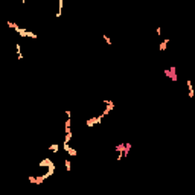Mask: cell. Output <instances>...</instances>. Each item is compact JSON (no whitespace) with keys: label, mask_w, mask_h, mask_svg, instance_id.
I'll return each instance as SVG.
<instances>
[{"label":"cell","mask_w":195,"mask_h":195,"mask_svg":"<svg viewBox=\"0 0 195 195\" xmlns=\"http://www.w3.org/2000/svg\"><path fill=\"white\" fill-rule=\"evenodd\" d=\"M102 102L105 104V108H104V111L101 113V116H102V117H105V116H108L110 111L114 108V102H113V101H108V99H104Z\"/></svg>","instance_id":"6da1fadb"},{"label":"cell","mask_w":195,"mask_h":195,"mask_svg":"<svg viewBox=\"0 0 195 195\" xmlns=\"http://www.w3.org/2000/svg\"><path fill=\"white\" fill-rule=\"evenodd\" d=\"M17 34L20 35V37H28V38H37V34H34V32H31V31H28V29H24V28H19L15 31Z\"/></svg>","instance_id":"7a4b0ae2"},{"label":"cell","mask_w":195,"mask_h":195,"mask_svg":"<svg viewBox=\"0 0 195 195\" xmlns=\"http://www.w3.org/2000/svg\"><path fill=\"white\" fill-rule=\"evenodd\" d=\"M165 75H166L168 78H171L174 82L178 79V76H177V73H175V66H172L171 69H166V70H165Z\"/></svg>","instance_id":"3957f363"},{"label":"cell","mask_w":195,"mask_h":195,"mask_svg":"<svg viewBox=\"0 0 195 195\" xmlns=\"http://www.w3.org/2000/svg\"><path fill=\"white\" fill-rule=\"evenodd\" d=\"M63 148H64V151H66L70 157H76V156H78V151H76L75 148H72L69 143H64V145H63Z\"/></svg>","instance_id":"277c9868"},{"label":"cell","mask_w":195,"mask_h":195,"mask_svg":"<svg viewBox=\"0 0 195 195\" xmlns=\"http://www.w3.org/2000/svg\"><path fill=\"white\" fill-rule=\"evenodd\" d=\"M38 166H40V168H46V166H47V168H54L55 165H54V162H52L50 158H43V160L38 163Z\"/></svg>","instance_id":"5b68a950"},{"label":"cell","mask_w":195,"mask_h":195,"mask_svg":"<svg viewBox=\"0 0 195 195\" xmlns=\"http://www.w3.org/2000/svg\"><path fill=\"white\" fill-rule=\"evenodd\" d=\"M28 180H29L31 183H35V184H41V183L44 181V178H43V175H38V177H34V175H29V177H28Z\"/></svg>","instance_id":"8992f818"},{"label":"cell","mask_w":195,"mask_h":195,"mask_svg":"<svg viewBox=\"0 0 195 195\" xmlns=\"http://www.w3.org/2000/svg\"><path fill=\"white\" fill-rule=\"evenodd\" d=\"M102 116L99 114V116H95V117H90V120L93 122V125H99V123H102Z\"/></svg>","instance_id":"52a82bcc"},{"label":"cell","mask_w":195,"mask_h":195,"mask_svg":"<svg viewBox=\"0 0 195 195\" xmlns=\"http://www.w3.org/2000/svg\"><path fill=\"white\" fill-rule=\"evenodd\" d=\"M169 41H171L169 38L163 40V41L160 43V46H158V50H160V52H165V50H166V46H168V43H169Z\"/></svg>","instance_id":"ba28073f"},{"label":"cell","mask_w":195,"mask_h":195,"mask_svg":"<svg viewBox=\"0 0 195 195\" xmlns=\"http://www.w3.org/2000/svg\"><path fill=\"white\" fill-rule=\"evenodd\" d=\"M15 52H17V58H19V59H23V58H24L23 54H21V46H20L19 43L15 44Z\"/></svg>","instance_id":"9c48e42d"},{"label":"cell","mask_w":195,"mask_h":195,"mask_svg":"<svg viewBox=\"0 0 195 195\" xmlns=\"http://www.w3.org/2000/svg\"><path fill=\"white\" fill-rule=\"evenodd\" d=\"M186 85H188V90H189V98H194V87H192L191 79H188V81H186Z\"/></svg>","instance_id":"30bf717a"},{"label":"cell","mask_w":195,"mask_h":195,"mask_svg":"<svg viewBox=\"0 0 195 195\" xmlns=\"http://www.w3.org/2000/svg\"><path fill=\"white\" fill-rule=\"evenodd\" d=\"M63 6H64V2H63V0H59V2H58V12H57V19H59V17H61V12H63Z\"/></svg>","instance_id":"8fae6325"},{"label":"cell","mask_w":195,"mask_h":195,"mask_svg":"<svg viewBox=\"0 0 195 195\" xmlns=\"http://www.w3.org/2000/svg\"><path fill=\"white\" fill-rule=\"evenodd\" d=\"M58 149H59V145L58 143H52L49 146V151H52V153H58Z\"/></svg>","instance_id":"7c38bea8"},{"label":"cell","mask_w":195,"mask_h":195,"mask_svg":"<svg viewBox=\"0 0 195 195\" xmlns=\"http://www.w3.org/2000/svg\"><path fill=\"white\" fill-rule=\"evenodd\" d=\"M123 149H125V143H119L116 148H114V151H116V153H122V154H123Z\"/></svg>","instance_id":"4fadbf2b"},{"label":"cell","mask_w":195,"mask_h":195,"mask_svg":"<svg viewBox=\"0 0 195 195\" xmlns=\"http://www.w3.org/2000/svg\"><path fill=\"white\" fill-rule=\"evenodd\" d=\"M72 136H73V133L72 131H67L66 133V137H64V143H69L70 139H72Z\"/></svg>","instance_id":"5bb4252c"},{"label":"cell","mask_w":195,"mask_h":195,"mask_svg":"<svg viewBox=\"0 0 195 195\" xmlns=\"http://www.w3.org/2000/svg\"><path fill=\"white\" fill-rule=\"evenodd\" d=\"M64 127H66V133L70 131V127H72V119H70V117H67V120H66V123H64Z\"/></svg>","instance_id":"9a60e30c"},{"label":"cell","mask_w":195,"mask_h":195,"mask_svg":"<svg viewBox=\"0 0 195 195\" xmlns=\"http://www.w3.org/2000/svg\"><path fill=\"white\" fill-rule=\"evenodd\" d=\"M6 24H8V26H9V28H11V29H14V31H17V29H19V28H20V26H19V24H17V23H14V21H8Z\"/></svg>","instance_id":"2e32d148"},{"label":"cell","mask_w":195,"mask_h":195,"mask_svg":"<svg viewBox=\"0 0 195 195\" xmlns=\"http://www.w3.org/2000/svg\"><path fill=\"white\" fill-rule=\"evenodd\" d=\"M130 149H131V143H125V149H123V157H127V156H128Z\"/></svg>","instance_id":"e0dca14e"},{"label":"cell","mask_w":195,"mask_h":195,"mask_svg":"<svg viewBox=\"0 0 195 195\" xmlns=\"http://www.w3.org/2000/svg\"><path fill=\"white\" fill-rule=\"evenodd\" d=\"M64 165H66V169L67 171H72V162H70V158H66Z\"/></svg>","instance_id":"ac0fdd59"},{"label":"cell","mask_w":195,"mask_h":195,"mask_svg":"<svg viewBox=\"0 0 195 195\" xmlns=\"http://www.w3.org/2000/svg\"><path fill=\"white\" fill-rule=\"evenodd\" d=\"M102 38L105 40V43H107V44H110V46H111V40H110V38L107 37V35H102Z\"/></svg>","instance_id":"d6986e66"},{"label":"cell","mask_w":195,"mask_h":195,"mask_svg":"<svg viewBox=\"0 0 195 195\" xmlns=\"http://www.w3.org/2000/svg\"><path fill=\"white\" fill-rule=\"evenodd\" d=\"M122 158H123V154L122 153H117V158H116V160H122Z\"/></svg>","instance_id":"ffe728a7"},{"label":"cell","mask_w":195,"mask_h":195,"mask_svg":"<svg viewBox=\"0 0 195 195\" xmlns=\"http://www.w3.org/2000/svg\"><path fill=\"white\" fill-rule=\"evenodd\" d=\"M66 116L70 117V116H72V111H70V110H66Z\"/></svg>","instance_id":"44dd1931"},{"label":"cell","mask_w":195,"mask_h":195,"mask_svg":"<svg viewBox=\"0 0 195 195\" xmlns=\"http://www.w3.org/2000/svg\"><path fill=\"white\" fill-rule=\"evenodd\" d=\"M156 32H157V34H158V35H160V34H162V28H160V26H158V28H157V29H156Z\"/></svg>","instance_id":"7402d4cb"}]
</instances>
